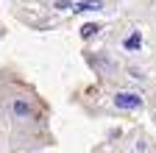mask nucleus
Wrapping results in <instances>:
<instances>
[{
  "label": "nucleus",
  "instance_id": "obj_6",
  "mask_svg": "<svg viewBox=\"0 0 156 153\" xmlns=\"http://www.w3.org/2000/svg\"><path fill=\"white\" fill-rule=\"evenodd\" d=\"M56 9L64 11V9H73V3H70V0H56Z\"/></svg>",
  "mask_w": 156,
  "mask_h": 153
},
{
  "label": "nucleus",
  "instance_id": "obj_5",
  "mask_svg": "<svg viewBox=\"0 0 156 153\" xmlns=\"http://www.w3.org/2000/svg\"><path fill=\"white\" fill-rule=\"evenodd\" d=\"M14 114H20V117H28V114H31V106H28L25 100H17V103H14Z\"/></svg>",
  "mask_w": 156,
  "mask_h": 153
},
{
  "label": "nucleus",
  "instance_id": "obj_3",
  "mask_svg": "<svg viewBox=\"0 0 156 153\" xmlns=\"http://www.w3.org/2000/svg\"><path fill=\"white\" fill-rule=\"evenodd\" d=\"M140 45H142V33H140V31H134L128 39L123 42V47H126V50H140Z\"/></svg>",
  "mask_w": 156,
  "mask_h": 153
},
{
  "label": "nucleus",
  "instance_id": "obj_2",
  "mask_svg": "<svg viewBox=\"0 0 156 153\" xmlns=\"http://www.w3.org/2000/svg\"><path fill=\"white\" fill-rule=\"evenodd\" d=\"M101 9H103V0H81L73 6V11H101Z\"/></svg>",
  "mask_w": 156,
  "mask_h": 153
},
{
  "label": "nucleus",
  "instance_id": "obj_1",
  "mask_svg": "<svg viewBox=\"0 0 156 153\" xmlns=\"http://www.w3.org/2000/svg\"><path fill=\"white\" fill-rule=\"evenodd\" d=\"M114 106L117 109H140L142 106V98L134 92H117L114 95Z\"/></svg>",
  "mask_w": 156,
  "mask_h": 153
},
{
  "label": "nucleus",
  "instance_id": "obj_4",
  "mask_svg": "<svg viewBox=\"0 0 156 153\" xmlns=\"http://www.w3.org/2000/svg\"><path fill=\"white\" fill-rule=\"evenodd\" d=\"M98 31H101V25H98V23H84V25H81V39H92Z\"/></svg>",
  "mask_w": 156,
  "mask_h": 153
}]
</instances>
